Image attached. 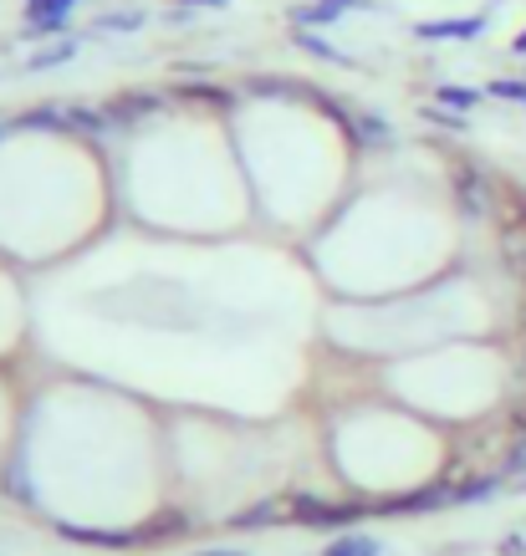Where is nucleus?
<instances>
[{
	"label": "nucleus",
	"instance_id": "nucleus-18",
	"mask_svg": "<svg viewBox=\"0 0 526 556\" xmlns=\"http://www.w3.org/2000/svg\"><path fill=\"white\" fill-rule=\"evenodd\" d=\"M102 26H108V31H138V26H143V11H118V16H108Z\"/></svg>",
	"mask_w": 526,
	"mask_h": 556
},
{
	"label": "nucleus",
	"instance_id": "nucleus-10",
	"mask_svg": "<svg viewBox=\"0 0 526 556\" xmlns=\"http://www.w3.org/2000/svg\"><path fill=\"white\" fill-rule=\"evenodd\" d=\"M353 143H363V149H384V143H393L389 118H378V113H353Z\"/></svg>",
	"mask_w": 526,
	"mask_h": 556
},
{
	"label": "nucleus",
	"instance_id": "nucleus-6",
	"mask_svg": "<svg viewBox=\"0 0 526 556\" xmlns=\"http://www.w3.org/2000/svg\"><path fill=\"white\" fill-rule=\"evenodd\" d=\"M276 521H297V495H272V501H261V506L236 516V526H276Z\"/></svg>",
	"mask_w": 526,
	"mask_h": 556
},
{
	"label": "nucleus",
	"instance_id": "nucleus-12",
	"mask_svg": "<svg viewBox=\"0 0 526 556\" xmlns=\"http://www.w3.org/2000/svg\"><path fill=\"white\" fill-rule=\"evenodd\" d=\"M62 536L83 541V546H128L138 536H123V531H83V526H62Z\"/></svg>",
	"mask_w": 526,
	"mask_h": 556
},
{
	"label": "nucleus",
	"instance_id": "nucleus-23",
	"mask_svg": "<svg viewBox=\"0 0 526 556\" xmlns=\"http://www.w3.org/2000/svg\"><path fill=\"white\" fill-rule=\"evenodd\" d=\"M179 5H221V0H179Z\"/></svg>",
	"mask_w": 526,
	"mask_h": 556
},
{
	"label": "nucleus",
	"instance_id": "nucleus-9",
	"mask_svg": "<svg viewBox=\"0 0 526 556\" xmlns=\"http://www.w3.org/2000/svg\"><path fill=\"white\" fill-rule=\"evenodd\" d=\"M486 31V16H465V21H435V26H419L425 41H471V36Z\"/></svg>",
	"mask_w": 526,
	"mask_h": 556
},
{
	"label": "nucleus",
	"instance_id": "nucleus-11",
	"mask_svg": "<svg viewBox=\"0 0 526 556\" xmlns=\"http://www.w3.org/2000/svg\"><path fill=\"white\" fill-rule=\"evenodd\" d=\"M62 36L67 31V11H32V16H26V31L21 36Z\"/></svg>",
	"mask_w": 526,
	"mask_h": 556
},
{
	"label": "nucleus",
	"instance_id": "nucleus-14",
	"mask_svg": "<svg viewBox=\"0 0 526 556\" xmlns=\"http://www.w3.org/2000/svg\"><path fill=\"white\" fill-rule=\"evenodd\" d=\"M179 98H189V102H215V108H225V102H230V92H225V87H215V83H179Z\"/></svg>",
	"mask_w": 526,
	"mask_h": 556
},
{
	"label": "nucleus",
	"instance_id": "nucleus-22",
	"mask_svg": "<svg viewBox=\"0 0 526 556\" xmlns=\"http://www.w3.org/2000/svg\"><path fill=\"white\" fill-rule=\"evenodd\" d=\"M516 429H522V434H526V399H522V404H516Z\"/></svg>",
	"mask_w": 526,
	"mask_h": 556
},
{
	"label": "nucleus",
	"instance_id": "nucleus-7",
	"mask_svg": "<svg viewBox=\"0 0 526 556\" xmlns=\"http://www.w3.org/2000/svg\"><path fill=\"white\" fill-rule=\"evenodd\" d=\"M363 510L358 506H327L317 495H297V521H317V526H342V521H358Z\"/></svg>",
	"mask_w": 526,
	"mask_h": 556
},
{
	"label": "nucleus",
	"instance_id": "nucleus-21",
	"mask_svg": "<svg viewBox=\"0 0 526 556\" xmlns=\"http://www.w3.org/2000/svg\"><path fill=\"white\" fill-rule=\"evenodd\" d=\"M26 5H32V11H72L77 0H26Z\"/></svg>",
	"mask_w": 526,
	"mask_h": 556
},
{
	"label": "nucleus",
	"instance_id": "nucleus-17",
	"mask_svg": "<svg viewBox=\"0 0 526 556\" xmlns=\"http://www.w3.org/2000/svg\"><path fill=\"white\" fill-rule=\"evenodd\" d=\"M327 556H378V546L374 541H363V536H342V541L327 546Z\"/></svg>",
	"mask_w": 526,
	"mask_h": 556
},
{
	"label": "nucleus",
	"instance_id": "nucleus-3",
	"mask_svg": "<svg viewBox=\"0 0 526 556\" xmlns=\"http://www.w3.org/2000/svg\"><path fill=\"white\" fill-rule=\"evenodd\" d=\"M348 11H368V0H312V5H297L291 21H297V26H333V21H342Z\"/></svg>",
	"mask_w": 526,
	"mask_h": 556
},
{
	"label": "nucleus",
	"instance_id": "nucleus-5",
	"mask_svg": "<svg viewBox=\"0 0 526 556\" xmlns=\"http://www.w3.org/2000/svg\"><path fill=\"white\" fill-rule=\"evenodd\" d=\"M246 92L251 98H317V102L327 98V92L297 83V77H246Z\"/></svg>",
	"mask_w": 526,
	"mask_h": 556
},
{
	"label": "nucleus",
	"instance_id": "nucleus-16",
	"mask_svg": "<svg viewBox=\"0 0 526 556\" xmlns=\"http://www.w3.org/2000/svg\"><path fill=\"white\" fill-rule=\"evenodd\" d=\"M291 41H297V47H306V51H317V56H327V62H338V67H348V56H342V51H333L327 41H317V36L297 31V26H291Z\"/></svg>",
	"mask_w": 526,
	"mask_h": 556
},
{
	"label": "nucleus",
	"instance_id": "nucleus-15",
	"mask_svg": "<svg viewBox=\"0 0 526 556\" xmlns=\"http://www.w3.org/2000/svg\"><path fill=\"white\" fill-rule=\"evenodd\" d=\"M435 98H440V102H450L455 113H471V108H476V102H480V92H476V87H440Z\"/></svg>",
	"mask_w": 526,
	"mask_h": 556
},
{
	"label": "nucleus",
	"instance_id": "nucleus-8",
	"mask_svg": "<svg viewBox=\"0 0 526 556\" xmlns=\"http://www.w3.org/2000/svg\"><path fill=\"white\" fill-rule=\"evenodd\" d=\"M501 261L511 276H526V219H501Z\"/></svg>",
	"mask_w": 526,
	"mask_h": 556
},
{
	"label": "nucleus",
	"instance_id": "nucleus-24",
	"mask_svg": "<svg viewBox=\"0 0 526 556\" xmlns=\"http://www.w3.org/2000/svg\"><path fill=\"white\" fill-rule=\"evenodd\" d=\"M200 556H246V552H200Z\"/></svg>",
	"mask_w": 526,
	"mask_h": 556
},
{
	"label": "nucleus",
	"instance_id": "nucleus-13",
	"mask_svg": "<svg viewBox=\"0 0 526 556\" xmlns=\"http://www.w3.org/2000/svg\"><path fill=\"white\" fill-rule=\"evenodd\" d=\"M72 51H77V41H57V47H47V51H36L32 62H26V72H47V67H62Z\"/></svg>",
	"mask_w": 526,
	"mask_h": 556
},
{
	"label": "nucleus",
	"instance_id": "nucleus-25",
	"mask_svg": "<svg viewBox=\"0 0 526 556\" xmlns=\"http://www.w3.org/2000/svg\"><path fill=\"white\" fill-rule=\"evenodd\" d=\"M516 51H526V31H522V36H516Z\"/></svg>",
	"mask_w": 526,
	"mask_h": 556
},
{
	"label": "nucleus",
	"instance_id": "nucleus-27",
	"mask_svg": "<svg viewBox=\"0 0 526 556\" xmlns=\"http://www.w3.org/2000/svg\"><path fill=\"white\" fill-rule=\"evenodd\" d=\"M522 327H526V306H522Z\"/></svg>",
	"mask_w": 526,
	"mask_h": 556
},
{
	"label": "nucleus",
	"instance_id": "nucleus-4",
	"mask_svg": "<svg viewBox=\"0 0 526 556\" xmlns=\"http://www.w3.org/2000/svg\"><path fill=\"white\" fill-rule=\"evenodd\" d=\"M164 102L153 98V92H123V98L108 102V118H113V128H134V123H143L149 113H159Z\"/></svg>",
	"mask_w": 526,
	"mask_h": 556
},
{
	"label": "nucleus",
	"instance_id": "nucleus-20",
	"mask_svg": "<svg viewBox=\"0 0 526 556\" xmlns=\"http://www.w3.org/2000/svg\"><path fill=\"white\" fill-rule=\"evenodd\" d=\"M506 475H516V480L526 475V444H516V450L506 455Z\"/></svg>",
	"mask_w": 526,
	"mask_h": 556
},
{
	"label": "nucleus",
	"instance_id": "nucleus-1",
	"mask_svg": "<svg viewBox=\"0 0 526 556\" xmlns=\"http://www.w3.org/2000/svg\"><path fill=\"white\" fill-rule=\"evenodd\" d=\"M21 123L26 128H57V134H108L113 128L108 108H87V102H47V108H32Z\"/></svg>",
	"mask_w": 526,
	"mask_h": 556
},
{
	"label": "nucleus",
	"instance_id": "nucleus-2",
	"mask_svg": "<svg viewBox=\"0 0 526 556\" xmlns=\"http://www.w3.org/2000/svg\"><path fill=\"white\" fill-rule=\"evenodd\" d=\"M450 185H455V204H460V215L465 219H491L496 215L501 189H496V179L480 169V164H460Z\"/></svg>",
	"mask_w": 526,
	"mask_h": 556
},
{
	"label": "nucleus",
	"instance_id": "nucleus-26",
	"mask_svg": "<svg viewBox=\"0 0 526 556\" xmlns=\"http://www.w3.org/2000/svg\"><path fill=\"white\" fill-rule=\"evenodd\" d=\"M516 485H522V490H526V475H522V480H516Z\"/></svg>",
	"mask_w": 526,
	"mask_h": 556
},
{
	"label": "nucleus",
	"instance_id": "nucleus-19",
	"mask_svg": "<svg viewBox=\"0 0 526 556\" xmlns=\"http://www.w3.org/2000/svg\"><path fill=\"white\" fill-rule=\"evenodd\" d=\"M491 98H511V102H526V83H491Z\"/></svg>",
	"mask_w": 526,
	"mask_h": 556
}]
</instances>
